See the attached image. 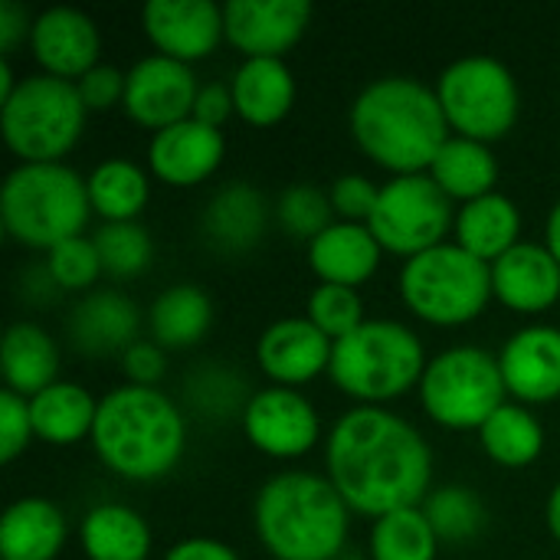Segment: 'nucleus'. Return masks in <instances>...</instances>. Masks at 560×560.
<instances>
[{
    "instance_id": "f257e3e1",
    "label": "nucleus",
    "mask_w": 560,
    "mask_h": 560,
    "mask_svg": "<svg viewBox=\"0 0 560 560\" xmlns=\"http://www.w3.org/2000/svg\"><path fill=\"white\" fill-rule=\"evenodd\" d=\"M325 463L345 505L371 518L420 509L433 476L420 430L384 407L348 410L328 436Z\"/></svg>"
},
{
    "instance_id": "f03ea898",
    "label": "nucleus",
    "mask_w": 560,
    "mask_h": 560,
    "mask_svg": "<svg viewBox=\"0 0 560 560\" xmlns=\"http://www.w3.org/2000/svg\"><path fill=\"white\" fill-rule=\"evenodd\" d=\"M446 125L436 92L407 75L371 82L351 108V131L358 144L397 177L433 167L440 148L450 141Z\"/></svg>"
},
{
    "instance_id": "7ed1b4c3",
    "label": "nucleus",
    "mask_w": 560,
    "mask_h": 560,
    "mask_svg": "<svg viewBox=\"0 0 560 560\" xmlns=\"http://www.w3.org/2000/svg\"><path fill=\"white\" fill-rule=\"evenodd\" d=\"M184 413L154 387H115L98 404L92 446L112 472L131 482L167 476L184 456Z\"/></svg>"
},
{
    "instance_id": "20e7f679",
    "label": "nucleus",
    "mask_w": 560,
    "mask_h": 560,
    "mask_svg": "<svg viewBox=\"0 0 560 560\" xmlns=\"http://www.w3.org/2000/svg\"><path fill=\"white\" fill-rule=\"evenodd\" d=\"M256 532L276 560H335L348 541V505L331 479L282 472L256 495Z\"/></svg>"
},
{
    "instance_id": "39448f33",
    "label": "nucleus",
    "mask_w": 560,
    "mask_h": 560,
    "mask_svg": "<svg viewBox=\"0 0 560 560\" xmlns=\"http://www.w3.org/2000/svg\"><path fill=\"white\" fill-rule=\"evenodd\" d=\"M89 213V187L66 164H20L3 180L0 217L7 233L23 246L49 253L79 236Z\"/></svg>"
},
{
    "instance_id": "423d86ee",
    "label": "nucleus",
    "mask_w": 560,
    "mask_h": 560,
    "mask_svg": "<svg viewBox=\"0 0 560 560\" xmlns=\"http://www.w3.org/2000/svg\"><path fill=\"white\" fill-rule=\"evenodd\" d=\"M331 381L364 407H377L404 397L427 374V358L420 338L400 325L384 318H368L358 331L335 341Z\"/></svg>"
},
{
    "instance_id": "0eeeda50",
    "label": "nucleus",
    "mask_w": 560,
    "mask_h": 560,
    "mask_svg": "<svg viewBox=\"0 0 560 560\" xmlns=\"http://www.w3.org/2000/svg\"><path fill=\"white\" fill-rule=\"evenodd\" d=\"M85 125L79 85L59 75H26L0 105L3 141L23 164H59Z\"/></svg>"
},
{
    "instance_id": "6e6552de",
    "label": "nucleus",
    "mask_w": 560,
    "mask_h": 560,
    "mask_svg": "<svg viewBox=\"0 0 560 560\" xmlns=\"http://www.w3.org/2000/svg\"><path fill=\"white\" fill-rule=\"evenodd\" d=\"M400 292L413 315L430 325L472 322L492 292V266L466 253L459 243H440L413 259L400 272Z\"/></svg>"
},
{
    "instance_id": "1a4fd4ad",
    "label": "nucleus",
    "mask_w": 560,
    "mask_h": 560,
    "mask_svg": "<svg viewBox=\"0 0 560 560\" xmlns=\"http://www.w3.org/2000/svg\"><path fill=\"white\" fill-rule=\"evenodd\" d=\"M502 364L482 348H450L427 364L420 400L427 413L450 430H482V423L505 407Z\"/></svg>"
},
{
    "instance_id": "9d476101",
    "label": "nucleus",
    "mask_w": 560,
    "mask_h": 560,
    "mask_svg": "<svg viewBox=\"0 0 560 560\" xmlns=\"http://www.w3.org/2000/svg\"><path fill=\"white\" fill-rule=\"evenodd\" d=\"M446 121L472 141H495L512 131L518 118V85L512 72L489 56L453 62L436 85Z\"/></svg>"
},
{
    "instance_id": "9b49d317",
    "label": "nucleus",
    "mask_w": 560,
    "mask_h": 560,
    "mask_svg": "<svg viewBox=\"0 0 560 560\" xmlns=\"http://www.w3.org/2000/svg\"><path fill=\"white\" fill-rule=\"evenodd\" d=\"M453 223L450 197L430 174H404L381 187L377 207L368 220V230L397 256H420L443 243Z\"/></svg>"
},
{
    "instance_id": "f8f14e48",
    "label": "nucleus",
    "mask_w": 560,
    "mask_h": 560,
    "mask_svg": "<svg viewBox=\"0 0 560 560\" xmlns=\"http://www.w3.org/2000/svg\"><path fill=\"white\" fill-rule=\"evenodd\" d=\"M197 79L187 62L171 56H148L131 66L125 79V112L144 128H171L194 115L197 102Z\"/></svg>"
},
{
    "instance_id": "ddd939ff",
    "label": "nucleus",
    "mask_w": 560,
    "mask_h": 560,
    "mask_svg": "<svg viewBox=\"0 0 560 560\" xmlns=\"http://www.w3.org/2000/svg\"><path fill=\"white\" fill-rule=\"evenodd\" d=\"M243 430L256 450L276 459L305 456L318 440L315 407L292 387H266L249 397L243 410Z\"/></svg>"
},
{
    "instance_id": "4468645a",
    "label": "nucleus",
    "mask_w": 560,
    "mask_h": 560,
    "mask_svg": "<svg viewBox=\"0 0 560 560\" xmlns=\"http://www.w3.org/2000/svg\"><path fill=\"white\" fill-rule=\"evenodd\" d=\"M312 7L305 0H230L223 7L226 39L249 59H279L305 33Z\"/></svg>"
},
{
    "instance_id": "2eb2a0df",
    "label": "nucleus",
    "mask_w": 560,
    "mask_h": 560,
    "mask_svg": "<svg viewBox=\"0 0 560 560\" xmlns=\"http://www.w3.org/2000/svg\"><path fill=\"white\" fill-rule=\"evenodd\" d=\"M144 30L161 56L194 62L217 49L223 33V10L210 0H151L144 7Z\"/></svg>"
},
{
    "instance_id": "dca6fc26",
    "label": "nucleus",
    "mask_w": 560,
    "mask_h": 560,
    "mask_svg": "<svg viewBox=\"0 0 560 560\" xmlns=\"http://www.w3.org/2000/svg\"><path fill=\"white\" fill-rule=\"evenodd\" d=\"M30 46L49 75L82 79L89 69L98 66L95 59H98L102 39H98L95 23L85 13L72 7H52L33 20Z\"/></svg>"
},
{
    "instance_id": "f3484780",
    "label": "nucleus",
    "mask_w": 560,
    "mask_h": 560,
    "mask_svg": "<svg viewBox=\"0 0 560 560\" xmlns=\"http://www.w3.org/2000/svg\"><path fill=\"white\" fill-rule=\"evenodd\" d=\"M223 151L226 144H223L220 128H210L197 118H184L171 128L154 131L148 161H151V171L164 184L194 187L220 167Z\"/></svg>"
},
{
    "instance_id": "a211bd4d",
    "label": "nucleus",
    "mask_w": 560,
    "mask_h": 560,
    "mask_svg": "<svg viewBox=\"0 0 560 560\" xmlns=\"http://www.w3.org/2000/svg\"><path fill=\"white\" fill-rule=\"evenodd\" d=\"M502 377L509 394L525 404L560 397V328L532 325L509 338L502 348Z\"/></svg>"
},
{
    "instance_id": "6ab92c4d",
    "label": "nucleus",
    "mask_w": 560,
    "mask_h": 560,
    "mask_svg": "<svg viewBox=\"0 0 560 560\" xmlns=\"http://www.w3.org/2000/svg\"><path fill=\"white\" fill-rule=\"evenodd\" d=\"M331 351H335V341L322 328H315L308 318H282L262 331L256 358L272 381H279L282 387H292L328 371Z\"/></svg>"
},
{
    "instance_id": "aec40b11",
    "label": "nucleus",
    "mask_w": 560,
    "mask_h": 560,
    "mask_svg": "<svg viewBox=\"0 0 560 560\" xmlns=\"http://www.w3.org/2000/svg\"><path fill=\"white\" fill-rule=\"evenodd\" d=\"M492 292L515 312H545L560 299V262L548 246L518 243L492 262Z\"/></svg>"
},
{
    "instance_id": "412c9836",
    "label": "nucleus",
    "mask_w": 560,
    "mask_h": 560,
    "mask_svg": "<svg viewBox=\"0 0 560 560\" xmlns=\"http://www.w3.org/2000/svg\"><path fill=\"white\" fill-rule=\"evenodd\" d=\"M75 351L98 358L112 351H128L138 335V305L121 292H89L66 322Z\"/></svg>"
},
{
    "instance_id": "4be33fe9",
    "label": "nucleus",
    "mask_w": 560,
    "mask_h": 560,
    "mask_svg": "<svg viewBox=\"0 0 560 560\" xmlns=\"http://www.w3.org/2000/svg\"><path fill=\"white\" fill-rule=\"evenodd\" d=\"M308 262L328 285H361L381 266V243L361 223H331L308 243Z\"/></svg>"
},
{
    "instance_id": "5701e85b",
    "label": "nucleus",
    "mask_w": 560,
    "mask_h": 560,
    "mask_svg": "<svg viewBox=\"0 0 560 560\" xmlns=\"http://www.w3.org/2000/svg\"><path fill=\"white\" fill-rule=\"evenodd\" d=\"M0 371L7 390L20 397H36L56 384L59 371V348L56 341L33 322H16L7 328L0 345Z\"/></svg>"
},
{
    "instance_id": "b1692460",
    "label": "nucleus",
    "mask_w": 560,
    "mask_h": 560,
    "mask_svg": "<svg viewBox=\"0 0 560 560\" xmlns=\"http://www.w3.org/2000/svg\"><path fill=\"white\" fill-rule=\"evenodd\" d=\"M66 545V518L46 499H20L0 522V558L52 560Z\"/></svg>"
},
{
    "instance_id": "393cba45",
    "label": "nucleus",
    "mask_w": 560,
    "mask_h": 560,
    "mask_svg": "<svg viewBox=\"0 0 560 560\" xmlns=\"http://www.w3.org/2000/svg\"><path fill=\"white\" fill-rule=\"evenodd\" d=\"M230 89L236 112L249 125H276L295 102V79L282 59H246Z\"/></svg>"
},
{
    "instance_id": "a878e982",
    "label": "nucleus",
    "mask_w": 560,
    "mask_h": 560,
    "mask_svg": "<svg viewBox=\"0 0 560 560\" xmlns=\"http://www.w3.org/2000/svg\"><path fill=\"white\" fill-rule=\"evenodd\" d=\"M518 230H522L518 207L495 190L479 200H469L456 217L459 246L489 266L502 259L512 246H518Z\"/></svg>"
},
{
    "instance_id": "bb28decb",
    "label": "nucleus",
    "mask_w": 560,
    "mask_h": 560,
    "mask_svg": "<svg viewBox=\"0 0 560 560\" xmlns=\"http://www.w3.org/2000/svg\"><path fill=\"white\" fill-rule=\"evenodd\" d=\"M95 413H98V404L79 384L56 381L43 394L30 397L33 433L52 446H69V443H79L82 436H92Z\"/></svg>"
},
{
    "instance_id": "cd10ccee",
    "label": "nucleus",
    "mask_w": 560,
    "mask_h": 560,
    "mask_svg": "<svg viewBox=\"0 0 560 560\" xmlns=\"http://www.w3.org/2000/svg\"><path fill=\"white\" fill-rule=\"evenodd\" d=\"M203 230L213 240V246L243 253L259 243L266 230V200L249 184H230L223 187L203 213Z\"/></svg>"
},
{
    "instance_id": "c85d7f7f",
    "label": "nucleus",
    "mask_w": 560,
    "mask_h": 560,
    "mask_svg": "<svg viewBox=\"0 0 560 560\" xmlns=\"http://www.w3.org/2000/svg\"><path fill=\"white\" fill-rule=\"evenodd\" d=\"M79 538L89 560H144L151 551L144 518L125 505H95L82 518Z\"/></svg>"
},
{
    "instance_id": "c756f323",
    "label": "nucleus",
    "mask_w": 560,
    "mask_h": 560,
    "mask_svg": "<svg viewBox=\"0 0 560 560\" xmlns=\"http://www.w3.org/2000/svg\"><path fill=\"white\" fill-rule=\"evenodd\" d=\"M430 177L440 184V190L446 197H459L469 203V200L492 194V184L499 177V164L482 141L459 135L440 148V154L430 167Z\"/></svg>"
},
{
    "instance_id": "7c9ffc66",
    "label": "nucleus",
    "mask_w": 560,
    "mask_h": 560,
    "mask_svg": "<svg viewBox=\"0 0 560 560\" xmlns=\"http://www.w3.org/2000/svg\"><path fill=\"white\" fill-rule=\"evenodd\" d=\"M213 325V305L197 285H171L151 305V335L161 348H190Z\"/></svg>"
},
{
    "instance_id": "2f4dec72",
    "label": "nucleus",
    "mask_w": 560,
    "mask_h": 560,
    "mask_svg": "<svg viewBox=\"0 0 560 560\" xmlns=\"http://www.w3.org/2000/svg\"><path fill=\"white\" fill-rule=\"evenodd\" d=\"M89 203L95 213L105 217V223H128L135 220L148 203V177L131 161H105L92 171L85 180Z\"/></svg>"
},
{
    "instance_id": "473e14b6",
    "label": "nucleus",
    "mask_w": 560,
    "mask_h": 560,
    "mask_svg": "<svg viewBox=\"0 0 560 560\" xmlns=\"http://www.w3.org/2000/svg\"><path fill=\"white\" fill-rule=\"evenodd\" d=\"M486 453L502 463V466H528L538 459L541 446H545V430L541 423L515 404L499 407L479 430Z\"/></svg>"
},
{
    "instance_id": "72a5a7b5",
    "label": "nucleus",
    "mask_w": 560,
    "mask_h": 560,
    "mask_svg": "<svg viewBox=\"0 0 560 560\" xmlns=\"http://www.w3.org/2000/svg\"><path fill=\"white\" fill-rule=\"evenodd\" d=\"M436 532L423 509H400L377 518L371 532L374 560H436Z\"/></svg>"
},
{
    "instance_id": "f704fd0d",
    "label": "nucleus",
    "mask_w": 560,
    "mask_h": 560,
    "mask_svg": "<svg viewBox=\"0 0 560 560\" xmlns=\"http://www.w3.org/2000/svg\"><path fill=\"white\" fill-rule=\"evenodd\" d=\"M92 240H95V249L102 259V272H108L115 279H131V276L144 272L154 256L151 233L135 220L105 223Z\"/></svg>"
},
{
    "instance_id": "c9c22d12",
    "label": "nucleus",
    "mask_w": 560,
    "mask_h": 560,
    "mask_svg": "<svg viewBox=\"0 0 560 560\" xmlns=\"http://www.w3.org/2000/svg\"><path fill=\"white\" fill-rule=\"evenodd\" d=\"M423 515L433 525L440 541H466L486 522L479 495L469 492V489H459V486H450V489H440V492L427 495Z\"/></svg>"
},
{
    "instance_id": "e433bc0d",
    "label": "nucleus",
    "mask_w": 560,
    "mask_h": 560,
    "mask_svg": "<svg viewBox=\"0 0 560 560\" xmlns=\"http://www.w3.org/2000/svg\"><path fill=\"white\" fill-rule=\"evenodd\" d=\"M308 322L322 328L331 341H341L364 325V305L354 289L322 282L308 299Z\"/></svg>"
},
{
    "instance_id": "4c0bfd02",
    "label": "nucleus",
    "mask_w": 560,
    "mask_h": 560,
    "mask_svg": "<svg viewBox=\"0 0 560 560\" xmlns=\"http://www.w3.org/2000/svg\"><path fill=\"white\" fill-rule=\"evenodd\" d=\"M279 223L299 236V240H315L318 233H325L331 226V197L322 194L318 187L312 184H299V187H289L282 197H279Z\"/></svg>"
},
{
    "instance_id": "58836bf2",
    "label": "nucleus",
    "mask_w": 560,
    "mask_h": 560,
    "mask_svg": "<svg viewBox=\"0 0 560 560\" xmlns=\"http://www.w3.org/2000/svg\"><path fill=\"white\" fill-rule=\"evenodd\" d=\"M46 269L59 289H89L102 276V259H98L95 240L72 236V240L59 243L56 249H49Z\"/></svg>"
},
{
    "instance_id": "ea45409f",
    "label": "nucleus",
    "mask_w": 560,
    "mask_h": 560,
    "mask_svg": "<svg viewBox=\"0 0 560 560\" xmlns=\"http://www.w3.org/2000/svg\"><path fill=\"white\" fill-rule=\"evenodd\" d=\"M33 436V420H30V400L3 390L0 394V459L10 463L16 459Z\"/></svg>"
},
{
    "instance_id": "a19ab883",
    "label": "nucleus",
    "mask_w": 560,
    "mask_h": 560,
    "mask_svg": "<svg viewBox=\"0 0 560 560\" xmlns=\"http://www.w3.org/2000/svg\"><path fill=\"white\" fill-rule=\"evenodd\" d=\"M331 210L341 213L348 223H358V220H371L374 207H377V197H381V187H374L368 177L361 174H345L331 184Z\"/></svg>"
},
{
    "instance_id": "79ce46f5",
    "label": "nucleus",
    "mask_w": 560,
    "mask_h": 560,
    "mask_svg": "<svg viewBox=\"0 0 560 560\" xmlns=\"http://www.w3.org/2000/svg\"><path fill=\"white\" fill-rule=\"evenodd\" d=\"M125 79H128V75H121L115 66H95V69H89V72L75 82L85 112H105V108L125 102Z\"/></svg>"
},
{
    "instance_id": "37998d69",
    "label": "nucleus",
    "mask_w": 560,
    "mask_h": 560,
    "mask_svg": "<svg viewBox=\"0 0 560 560\" xmlns=\"http://www.w3.org/2000/svg\"><path fill=\"white\" fill-rule=\"evenodd\" d=\"M121 364L135 387H154L164 377V348L154 341H135L121 354Z\"/></svg>"
},
{
    "instance_id": "c03bdc74",
    "label": "nucleus",
    "mask_w": 560,
    "mask_h": 560,
    "mask_svg": "<svg viewBox=\"0 0 560 560\" xmlns=\"http://www.w3.org/2000/svg\"><path fill=\"white\" fill-rule=\"evenodd\" d=\"M233 108H236L233 89H226L223 82H210V85H200L197 102H194V115H190V118H197V121H203V125H210V128H220V125L230 118Z\"/></svg>"
},
{
    "instance_id": "a18cd8bd",
    "label": "nucleus",
    "mask_w": 560,
    "mask_h": 560,
    "mask_svg": "<svg viewBox=\"0 0 560 560\" xmlns=\"http://www.w3.org/2000/svg\"><path fill=\"white\" fill-rule=\"evenodd\" d=\"M26 33H33L26 7H20L16 0H0V52H3V59Z\"/></svg>"
},
{
    "instance_id": "49530a36",
    "label": "nucleus",
    "mask_w": 560,
    "mask_h": 560,
    "mask_svg": "<svg viewBox=\"0 0 560 560\" xmlns=\"http://www.w3.org/2000/svg\"><path fill=\"white\" fill-rule=\"evenodd\" d=\"M164 560H240L236 551H230L226 545L220 541H210V538H190V541H180L167 551Z\"/></svg>"
},
{
    "instance_id": "de8ad7c7",
    "label": "nucleus",
    "mask_w": 560,
    "mask_h": 560,
    "mask_svg": "<svg viewBox=\"0 0 560 560\" xmlns=\"http://www.w3.org/2000/svg\"><path fill=\"white\" fill-rule=\"evenodd\" d=\"M548 249L555 253V259L560 262V203L548 217Z\"/></svg>"
},
{
    "instance_id": "09e8293b",
    "label": "nucleus",
    "mask_w": 560,
    "mask_h": 560,
    "mask_svg": "<svg viewBox=\"0 0 560 560\" xmlns=\"http://www.w3.org/2000/svg\"><path fill=\"white\" fill-rule=\"evenodd\" d=\"M16 92V85H13V72H10V62L7 59H0V105L10 98Z\"/></svg>"
},
{
    "instance_id": "8fccbe9b",
    "label": "nucleus",
    "mask_w": 560,
    "mask_h": 560,
    "mask_svg": "<svg viewBox=\"0 0 560 560\" xmlns=\"http://www.w3.org/2000/svg\"><path fill=\"white\" fill-rule=\"evenodd\" d=\"M548 525H551V535L560 541V486L551 492V502H548Z\"/></svg>"
}]
</instances>
